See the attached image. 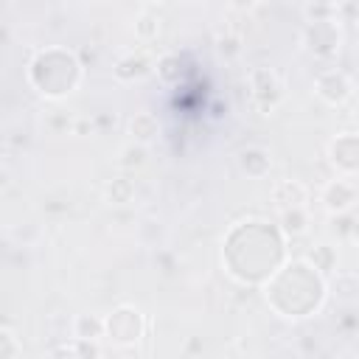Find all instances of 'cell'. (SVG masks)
<instances>
[{
	"mask_svg": "<svg viewBox=\"0 0 359 359\" xmlns=\"http://www.w3.org/2000/svg\"><path fill=\"white\" fill-rule=\"evenodd\" d=\"M306 196H309V194H306V185L297 182V180H283V182H278L275 191H272V199H275L283 210H289V208H303Z\"/></svg>",
	"mask_w": 359,
	"mask_h": 359,
	"instance_id": "52a82bcc",
	"label": "cell"
},
{
	"mask_svg": "<svg viewBox=\"0 0 359 359\" xmlns=\"http://www.w3.org/2000/svg\"><path fill=\"white\" fill-rule=\"evenodd\" d=\"M328 157L342 174H359V135L348 132V135H339L337 140H331Z\"/></svg>",
	"mask_w": 359,
	"mask_h": 359,
	"instance_id": "3957f363",
	"label": "cell"
},
{
	"mask_svg": "<svg viewBox=\"0 0 359 359\" xmlns=\"http://www.w3.org/2000/svg\"><path fill=\"white\" fill-rule=\"evenodd\" d=\"M306 45H309V50H314L320 56L334 53L339 48V25L334 20L309 22V28H306Z\"/></svg>",
	"mask_w": 359,
	"mask_h": 359,
	"instance_id": "277c9868",
	"label": "cell"
},
{
	"mask_svg": "<svg viewBox=\"0 0 359 359\" xmlns=\"http://www.w3.org/2000/svg\"><path fill=\"white\" fill-rule=\"evenodd\" d=\"M129 132H132V137L137 143H149V140L157 137L160 123H157V118L151 112H135L132 121H129Z\"/></svg>",
	"mask_w": 359,
	"mask_h": 359,
	"instance_id": "9c48e42d",
	"label": "cell"
},
{
	"mask_svg": "<svg viewBox=\"0 0 359 359\" xmlns=\"http://www.w3.org/2000/svg\"><path fill=\"white\" fill-rule=\"evenodd\" d=\"M309 261L314 264V269H320V272H328V269L334 266V252H331V247H325V244H317V247L309 252Z\"/></svg>",
	"mask_w": 359,
	"mask_h": 359,
	"instance_id": "ffe728a7",
	"label": "cell"
},
{
	"mask_svg": "<svg viewBox=\"0 0 359 359\" xmlns=\"http://www.w3.org/2000/svg\"><path fill=\"white\" fill-rule=\"evenodd\" d=\"M238 165L241 171H247L250 177H264L269 171V154L266 149L261 146H247L241 154H238Z\"/></svg>",
	"mask_w": 359,
	"mask_h": 359,
	"instance_id": "ba28073f",
	"label": "cell"
},
{
	"mask_svg": "<svg viewBox=\"0 0 359 359\" xmlns=\"http://www.w3.org/2000/svg\"><path fill=\"white\" fill-rule=\"evenodd\" d=\"M151 70V65L143 59V56H135V53H129V56H123V59H118V65H115V76L118 79H140V76H146Z\"/></svg>",
	"mask_w": 359,
	"mask_h": 359,
	"instance_id": "8fae6325",
	"label": "cell"
},
{
	"mask_svg": "<svg viewBox=\"0 0 359 359\" xmlns=\"http://www.w3.org/2000/svg\"><path fill=\"white\" fill-rule=\"evenodd\" d=\"M50 359H79V353H76V348L62 345V348H56V351L50 353Z\"/></svg>",
	"mask_w": 359,
	"mask_h": 359,
	"instance_id": "603a6c76",
	"label": "cell"
},
{
	"mask_svg": "<svg viewBox=\"0 0 359 359\" xmlns=\"http://www.w3.org/2000/svg\"><path fill=\"white\" fill-rule=\"evenodd\" d=\"M339 359H356V356H353V353H342Z\"/></svg>",
	"mask_w": 359,
	"mask_h": 359,
	"instance_id": "d4e9b609",
	"label": "cell"
},
{
	"mask_svg": "<svg viewBox=\"0 0 359 359\" xmlns=\"http://www.w3.org/2000/svg\"><path fill=\"white\" fill-rule=\"evenodd\" d=\"M76 353H79V359H98V342L95 339H76Z\"/></svg>",
	"mask_w": 359,
	"mask_h": 359,
	"instance_id": "44dd1931",
	"label": "cell"
},
{
	"mask_svg": "<svg viewBox=\"0 0 359 359\" xmlns=\"http://www.w3.org/2000/svg\"><path fill=\"white\" fill-rule=\"evenodd\" d=\"M306 224H309V216L303 208H289V210H280V230L286 236H300L306 233Z\"/></svg>",
	"mask_w": 359,
	"mask_h": 359,
	"instance_id": "4fadbf2b",
	"label": "cell"
},
{
	"mask_svg": "<svg viewBox=\"0 0 359 359\" xmlns=\"http://www.w3.org/2000/svg\"><path fill=\"white\" fill-rule=\"evenodd\" d=\"M314 90H317V95L325 101V104H345L348 98H351V79L342 73V70H325V73H320L317 76V81H314Z\"/></svg>",
	"mask_w": 359,
	"mask_h": 359,
	"instance_id": "7a4b0ae2",
	"label": "cell"
},
{
	"mask_svg": "<svg viewBox=\"0 0 359 359\" xmlns=\"http://www.w3.org/2000/svg\"><path fill=\"white\" fill-rule=\"evenodd\" d=\"M20 351H22V342L17 339L11 325H3L0 328V359H17Z\"/></svg>",
	"mask_w": 359,
	"mask_h": 359,
	"instance_id": "9a60e30c",
	"label": "cell"
},
{
	"mask_svg": "<svg viewBox=\"0 0 359 359\" xmlns=\"http://www.w3.org/2000/svg\"><path fill=\"white\" fill-rule=\"evenodd\" d=\"M353 202H356V188H353V182L345 180V177L331 180V182L323 188V205H325V210H331V213H337V216H339V213H348Z\"/></svg>",
	"mask_w": 359,
	"mask_h": 359,
	"instance_id": "5b68a950",
	"label": "cell"
},
{
	"mask_svg": "<svg viewBox=\"0 0 359 359\" xmlns=\"http://www.w3.org/2000/svg\"><path fill=\"white\" fill-rule=\"evenodd\" d=\"M303 14L309 17V22H325L339 14V6L337 3H306Z\"/></svg>",
	"mask_w": 359,
	"mask_h": 359,
	"instance_id": "5bb4252c",
	"label": "cell"
},
{
	"mask_svg": "<svg viewBox=\"0 0 359 359\" xmlns=\"http://www.w3.org/2000/svg\"><path fill=\"white\" fill-rule=\"evenodd\" d=\"M334 289L339 297H356L359 294V278L351 275V272H339L337 280H334Z\"/></svg>",
	"mask_w": 359,
	"mask_h": 359,
	"instance_id": "e0dca14e",
	"label": "cell"
},
{
	"mask_svg": "<svg viewBox=\"0 0 359 359\" xmlns=\"http://www.w3.org/2000/svg\"><path fill=\"white\" fill-rule=\"evenodd\" d=\"M250 87L255 93V101L264 107V109H272L275 101L280 98V81L278 76L269 70V67H255L250 73Z\"/></svg>",
	"mask_w": 359,
	"mask_h": 359,
	"instance_id": "8992f818",
	"label": "cell"
},
{
	"mask_svg": "<svg viewBox=\"0 0 359 359\" xmlns=\"http://www.w3.org/2000/svg\"><path fill=\"white\" fill-rule=\"evenodd\" d=\"M157 31H160V20L154 14H140L135 20V34L140 39H151V36H157Z\"/></svg>",
	"mask_w": 359,
	"mask_h": 359,
	"instance_id": "ac0fdd59",
	"label": "cell"
},
{
	"mask_svg": "<svg viewBox=\"0 0 359 359\" xmlns=\"http://www.w3.org/2000/svg\"><path fill=\"white\" fill-rule=\"evenodd\" d=\"M157 76L165 79V81L180 79V56H174V53L160 56V62H157Z\"/></svg>",
	"mask_w": 359,
	"mask_h": 359,
	"instance_id": "d6986e66",
	"label": "cell"
},
{
	"mask_svg": "<svg viewBox=\"0 0 359 359\" xmlns=\"http://www.w3.org/2000/svg\"><path fill=\"white\" fill-rule=\"evenodd\" d=\"M351 238L359 241V216H353V227H351Z\"/></svg>",
	"mask_w": 359,
	"mask_h": 359,
	"instance_id": "cb8c5ba5",
	"label": "cell"
},
{
	"mask_svg": "<svg viewBox=\"0 0 359 359\" xmlns=\"http://www.w3.org/2000/svg\"><path fill=\"white\" fill-rule=\"evenodd\" d=\"M146 163V146L143 143H132L121 151V165L123 168H140Z\"/></svg>",
	"mask_w": 359,
	"mask_h": 359,
	"instance_id": "2e32d148",
	"label": "cell"
},
{
	"mask_svg": "<svg viewBox=\"0 0 359 359\" xmlns=\"http://www.w3.org/2000/svg\"><path fill=\"white\" fill-rule=\"evenodd\" d=\"M73 334H76V339H95L98 342V337L107 334V325L95 314H79L73 320Z\"/></svg>",
	"mask_w": 359,
	"mask_h": 359,
	"instance_id": "30bf717a",
	"label": "cell"
},
{
	"mask_svg": "<svg viewBox=\"0 0 359 359\" xmlns=\"http://www.w3.org/2000/svg\"><path fill=\"white\" fill-rule=\"evenodd\" d=\"M104 325H107V337L112 342L135 345L140 339V331H143V317L132 306H118L109 317H104Z\"/></svg>",
	"mask_w": 359,
	"mask_h": 359,
	"instance_id": "6da1fadb",
	"label": "cell"
},
{
	"mask_svg": "<svg viewBox=\"0 0 359 359\" xmlns=\"http://www.w3.org/2000/svg\"><path fill=\"white\" fill-rule=\"evenodd\" d=\"M132 196H135L132 180L115 177V180L107 182V202H109V205H126V202H132Z\"/></svg>",
	"mask_w": 359,
	"mask_h": 359,
	"instance_id": "7c38bea8",
	"label": "cell"
},
{
	"mask_svg": "<svg viewBox=\"0 0 359 359\" xmlns=\"http://www.w3.org/2000/svg\"><path fill=\"white\" fill-rule=\"evenodd\" d=\"M216 50H219L222 56H233V53H238V50H241L238 36H219V39H216Z\"/></svg>",
	"mask_w": 359,
	"mask_h": 359,
	"instance_id": "7402d4cb",
	"label": "cell"
}]
</instances>
